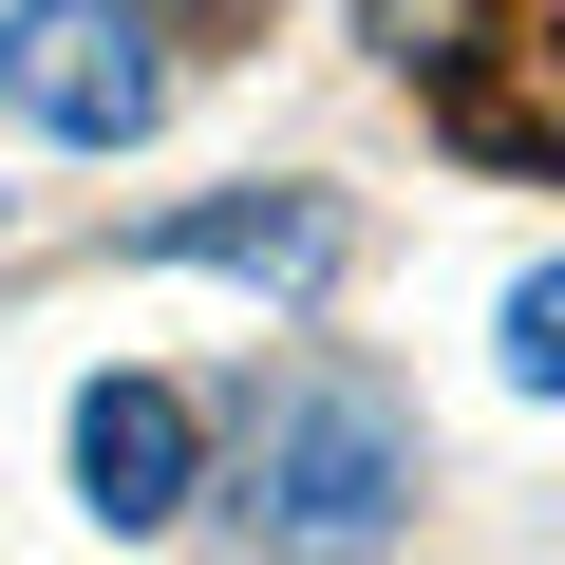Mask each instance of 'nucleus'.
<instances>
[{
	"mask_svg": "<svg viewBox=\"0 0 565 565\" xmlns=\"http://www.w3.org/2000/svg\"><path fill=\"white\" fill-rule=\"evenodd\" d=\"M245 565H377L415 527V396L359 359H282L245 396V471H226Z\"/></svg>",
	"mask_w": 565,
	"mask_h": 565,
	"instance_id": "f257e3e1",
	"label": "nucleus"
},
{
	"mask_svg": "<svg viewBox=\"0 0 565 565\" xmlns=\"http://www.w3.org/2000/svg\"><path fill=\"white\" fill-rule=\"evenodd\" d=\"M359 39L434 76V132L471 170H565V0H359Z\"/></svg>",
	"mask_w": 565,
	"mask_h": 565,
	"instance_id": "f03ea898",
	"label": "nucleus"
},
{
	"mask_svg": "<svg viewBox=\"0 0 565 565\" xmlns=\"http://www.w3.org/2000/svg\"><path fill=\"white\" fill-rule=\"evenodd\" d=\"M0 114L57 151H132L170 114V39L132 0H0Z\"/></svg>",
	"mask_w": 565,
	"mask_h": 565,
	"instance_id": "7ed1b4c3",
	"label": "nucleus"
},
{
	"mask_svg": "<svg viewBox=\"0 0 565 565\" xmlns=\"http://www.w3.org/2000/svg\"><path fill=\"white\" fill-rule=\"evenodd\" d=\"M132 264H207V282H264V302H321L359 264V207L340 189H189L132 226Z\"/></svg>",
	"mask_w": 565,
	"mask_h": 565,
	"instance_id": "20e7f679",
	"label": "nucleus"
},
{
	"mask_svg": "<svg viewBox=\"0 0 565 565\" xmlns=\"http://www.w3.org/2000/svg\"><path fill=\"white\" fill-rule=\"evenodd\" d=\"M189 490H207V415L170 377H95L76 396V509L95 527H170Z\"/></svg>",
	"mask_w": 565,
	"mask_h": 565,
	"instance_id": "39448f33",
	"label": "nucleus"
},
{
	"mask_svg": "<svg viewBox=\"0 0 565 565\" xmlns=\"http://www.w3.org/2000/svg\"><path fill=\"white\" fill-rule=\"evenodd\" d=\"M509 377H527V396H565V264H527V282H509Z\"/></svg>",
	"mask_w": 565,
	"mask_h": 565,
	"instance_id": "423d86ee",
	"label": "nucleus"
},
{
	"mask_svg": "<svg viewBox=\"0 0 565 565\" xmlns=\"http://www.w3.org/2000/svg\"><path fill=\"white\" fill-rule=\"evenodd\" d=\"M132 20H151V39H207V20H245V0H132Z\"/></svg>",
	"mask_w": 565,
	"mask_h": 565,
	"instance_id": "0eeeda50",
	"label": "nucleus"
}]
</instances>
